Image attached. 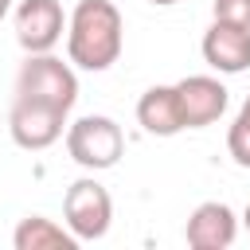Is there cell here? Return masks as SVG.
I'll use <instances>...</instances> for the list:
<instances>
[{"mask_svg":"<svg viewBox=\"0 0 250 250\" xmlns=\"http://www.w3.org/2000/svg\"><path fill=\"white\" fill-rule=\"evenodd\" d=\"M125 23L113 0H78L66 16V55L78 70H109L121 59Z\"/></svg>","mask_w":250,"mask_h":250,"instance_id":"cell-1","label":"cell"},{"mask_svg":"<svg viewBox=\"0 0 250 250\" xmlns=\"http://www.w3.org/2000/svg\"><path fill=\"white\" fill-rule=\"evenodd\" d=\"M16 98H31V102H43V105L70 113L78 102V74L70 62L55 59L51 51L27 55L16 74Z\"/></svg>","mask_w":250,"mask_h":250,"instance_id":"cell-2","label":"cell"},{"mask_svg":"<svg viewBox=\"0 0 250 250\" xmlns=\"http://www.w3.org/2000/svg\"><path fill=\"white\" fill-rule=\"evenodd\" d=\"M66 152L78 168L86 172H105L121 160L125 152V133L113 117H102V113H86L78 121L66 125Z\"/></svg>","mask_w":250,"mask_h":250,"instance_id":"cell-3","label":"cell"},{"mask_svg":"<svg viewBox=\"0 0 250 250\" xmlns=\"http://www.w3.org/2000/svg\"><path fill=\"white\" fill-rule=\"evenodd\" d=\"M62 223H66V230L78 242L105 238V230L113 223V199H109V191L94 176L74 180L66 188V195H62Z\"/></svg>","mask_w":250,"mask_h":250,"instance_id":"cell-4","label":"cell"},{"mask_svg":"<svg viewBox=\"0 0 250 250\" xmlns=\"http://www.w3.org/2000/svg\"><path fill=\"white\" fill-rule=\"evenodd\" d=\"M62 129H66V113L55 109V105H43V102H31V98H16L12 109H8V133L27 152L51 148L62 137Z\"/></svg>","mask_w":250,"mask_h":250,"instance_id":"cell-5","label":"cell"},{"mask_svg":"<svg viewBox=\"0 0 250 250\" xmlns=\"http://www.w3.org/2000/svg\"><path fill=\"white\" fill-rule=\"evenodd\" d=\"M66 31V12L59 0H20L16 8V39L27 55L55 51Z\"/></svg>","mask_w":250,"mask_h":250,"instance_id":"cell-6","label":"cell"},{"mask_svg":"<svg viewBox=\"0 0 250 250\" xmlns=\"http://www.w3.org/2000/svg\"><path fill=\"white\" fill-rule=\"evenodd\" d=\"M180 94V113H184V129H207L227 113V86L211 74H188L176 82Z\"/></svg>","mask_w":250,"mask_h":250,"instance_id":"cell-7","label":"cell"},{"mask_svg":"<svg viewBox=\"0 0 250 250\" xmlns=\"http://www.w3.org/2000/svg\"><path fill=\"white\" fill-rule=\"evenodd\" d=\"M203 59L211 70L219 74H242L250 70V27H234V23H211L203 31V43H199Z\"/></svg>","mask_w":250,"mask_h":250,"instance_id":"cell-8","label":"cell"},{"mask_svg":"<svg viewBox=\"0 0 250 250\" xmlns=\"http://www.w3.org/2000/svg\"><path fill=\"white\" fill-rule=\"evenodd\" d=\"M234 234H238V219L219 199L199 203L188 215V227H184V238H188L191 250H227L234 242Z\"/></svg>","mask_w":250,"mask_h":250,"instance_id":"cell-9","label":"cell"},{"mask_svg":"<svg viewBox=\"0 0 250 250\" xmlns=\"http://www.w3.org/2000/svg\"><path fill=\"white\" fill-rule=\"evenodd\" d=\"M137 121L152 137H176L184 133V113H180V94L176 86H148L137 102Z\"/></svg>","mask_w":250,"mask_h":250,"instance_id":"cell-10","label":"cell"},{"mask_svg":"<svg viewBox=\"0 0 250 250\" xmlns=\"http://www.w3.org/2000/svg\"><path fill=\"white\" fill-rule=\"evenodd\" d=\"M12 246L16 250H78V238L47 215H27V219H20Z\"/></svg>","mask_w":250,"mask_h":250,"instance_id":"cell-11","label":"cell"},{"mask_svg":"<svg viewBox=\"0 0 250 250\" xmlns=\"http://www.w3.org/2000/svg\"><path fill=\"white\" fill-rule=\"evenodd\" d=\"M227 152L238 168H250V109L242 105L238 117L230 121V133H227Z\"/></svg>","mask_w":250,"mask_h":250,"instance_id":"cell-12","label":"cell"},{"mask_svg":"<svg viewBox=\"0 0 250 250\" xmlns=\"http://www.w3.org/2000/svg\"><path fill=\"white\" fill-rule=\"evenodd\" d=\"M219 23H234V27H250V0H215L211 4Z\"/></svg>","mask_w":250,"mask_h":250,"instance_id":"cell-13","label":"cell"},{"mask_svg":"<svg viewBox=\"0 0 250 250\" xmlns=\"http://www.w3.org/2000/svg\"><path fill=\"white\" fill-rule=\"evenodd\" d=\"M148 4H156V8H172V4H180V0H148Z\"/></svg>","mask_w":250,"mask_h":250,"instance_id":"cell-14","label":"cell"},{"mask_svg":"<svg viewBox=\"0 0 250 250\" xmlns=\"http://www.w3.org/2000/svg\"><path fill=\"white\" fill-rule=\"evenodd\" d=\"M8 12H12V0H0V20H4Z\"/></svg>","mask_w":250,"mask_h":250,"instance_id":"cell-15","label":"cell"},{"mask_svg":"<svg viewBox=\"0 0 250 250\" xmlns=\"http://www.w3.org/2000/svg\"><path fill=\"white\" fill-rule=\"evenodd\" d=\"M242 227L250 230V203H246V215H242Z\"/></svg>","mask_w":250,"mask_h":250,"instance_id":"cell-16","label":"cell"}]
</instances>
